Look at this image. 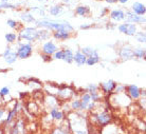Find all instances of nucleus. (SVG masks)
<instances>
[{
  "instance_id": "nucleus-40",
  "label": "nucleus",
  "mask_w": 146,
  "mask_h": 134,
  "mask_svg": "<svg viewBox=\"0 0 146 134\" xmlns=\"http://www.w3.org/2000/svg\"><path fill=\"white\" fill-rule=\"evenodd\" d=\"M73 134H89L88 133L87 130H85V129H82V130H74L72 131Z\"/></svg>"
},
{
  "instance_id": "nucleus-26",
  "label": "nucleus",
  "mask_w": 146,
  "mask_h": 134,
  "mask_svg": "<svg viewBox=\"0 0 146 134\" xmlns=\"http://www.w3.org/2000/svg\"><path fill=\"white\" fill-rule=\"evenodd\" d=\"M21 17V20L22 21H25V22H33L35 19H34L33 17V15L32 14H30V13H23V14L20 16Z\"/></svg>"
},
{
  "instance_id": "nucleus-27",
  "label": "nucleus",
  "mask_w": 146,
  "mask_h": 134,
  "mask_svg": "<svg viewBox=\"0 0 146 134\" xmlns=\"http://www.w3.org/2000/svg\"><path fill=\"white\" fill-rule=\"evenodd\" d=\"M62 12V7H59V5H54L50 9V14L53 15V16H58L60 13Z\"/></svg>"
},
{
  "instance_id": "nucleus-16",
  "label": "nucleus",
  "mask_w": 146,
  "mask_h": 134,
  "mask_svg": "<svg viewBox=\"0 0 146 134\" xmlns=\"http://www.w3.org/2000/svg\"><path fill=\"white\" fill-rule=\"evenodd\" d=\"M110 18L114 21H122L125 18V13L122 10H113L110 13Z\"/></svg>"
},
{
  "instance_id": "nucleus-21",
  "label": "nucleus",
  "mask_w": 146,
  "mask_h": 134,
  "mask_svg": "<svg viewBox=\"0 0 146 134\" xmlns=\"http://www.w3.org/2000/svg\"><path fill=\"white\" fill-rule=\"evenodd\" d=\"M70 109L73 112H80V99H73L70 102Z\"/></svg>"
},
{
  "instance_id": "nucleus-12",
  "label": "nucleus",
  "mask_w": 146,
  "mask_h": 134,
  "mask_svg": "<svg viewBox=\"0 0 146 134\" xmlns=\"http://www.w3.org/2000/svg\"><path fill=\"white\" fill-rule=\"evenodd\" d=\"M119 55H120V58L122 60H129V59H132V58L135 57V55H133V49H131V48L128 47V46L121 48Z\"/></svg>"
},
{
  "instance_id": "nucleus-1",
  "label": "nucleus",
  "mask_w": 146,
  "mask_h": 134,
  "mask_svg": "<svg viewBox=\"0 0 146 134\" xmlns=\"http://www.w3.org/2000/svg\"><path fill=\"white\" fill-rule=\"evenodd\" d=\"M90 121L92 126L96 127L98 129H102L105 126L109 125L112 121V114L108 111H102V112H90Z\"/></svg>"
},
{
  "instance_id": "nucleus-8",
  "label": "nucleus",
  "mask_w": 146,
  "mask_h": 134,
  "mask_svg": "<svg viewBox=\"0 0 146 134\" xmlns=\"http://www.w3.org/2000/svg\"><path fill=\"white\" fill-rule=\"evenodd\" d=\"M125 93L129 96L130 99H133V100H138L141 97V90L135 84H130V86L126 87Z\"/></svg>"
},
{
  "instance_id": "nucleus-31",
  "label": "nucleus",
  "mask_w": 146,
  "mask_h": 134,
  "mask_svg": "<svg viewBox=\"0 0 146 134\" xmlns=\"http://www.w3.org/2000/svg\"><path fill=\"white\" fill-rule=\"evenodd\" d=\"M49 37H50V32L49 31H46V30H44V31H38V39L44 40L47 39V38H49Z\"/></svg>"
},
{
  "instance_id": "nucleus-38",
  "label": "nucleus",
  "mask_w": 146,
  "mask_h": 134,
  "mask_svg": "<svg viewBox=\"0 0 146 134\" xmlns=\"http://www.w3.org/2000/svg\"><path fill=\"white\" fill-rule=\"evenodd\" d=\"M7 110L5 108H3V107H1V108H0V120H1V121H2V119H3L4 114L7 113Z\"/></svg>"
},
{
  "instance_id": "nucleus-19",
  "label": "nucleus",
  "mask_w": 146,
  "mask_h": 134,
  "mask_svg": "<svg viewBox=\"0 0 146 134\" xmlns=\"http://www.w3.org/2000/svg\"><path fill=\"white\" fill-rule=\"evenodd\" d=\"M82 53L86 56V57H90V56H98L99 55V53H98V51L96 50H94L93 48L91 47H85L82 49Z\"/></svg>"
},
{
  "instance_id": "nucleus-44",
  "label": "nucleus",
  "mask_w": 146,
  "mask_h": 134,
  "mask_svg": "<svg viewBox=\"0 0 146 134\" xmlns=\"http://www.w3.org/2000/svg\"><path fill=\"white\" fill-rule=\"evenodd\" d=\"M62 2H64V3H69L70 0H62Z\"/></svg>"
},
{
  "instance_id": "nucleus-22",
  "label": "nucleus",
  "mask_w": 146,
  "mask_h": 134,
  "mask_svg": "<svg viewBox=\"0 0 146 134\" xmlns=\"http://www.w3.org/2000/svg\"><path fill=\"white\" fill-rule=\"evenodd\" d=\"M76 14L80 15V16H86L90 13V9L88 7H84V5H80V7H76Z\"/></svg>"
},
{
  "instance_id": "nucleus-15",
  "label": "nucleus",
  "mask_w": 146,
  "mask_h": 134,
  "mask_svg": "<svg viewBox=\"0 0 146 134\" xmlns=\"http://www.w3.org/2000/svg\"><path fill=\"white\" fill-rule=\"evenodd\" d=\"M132 13H135V15H139V16H143L146 13L145 5L141 2H135L132 4Z\"/></svg>"
},
{
  "instance_id": "nucleus-4",
  "label": "nucleus",
  "mask_w": 146,
  "mask_h": 134,
  "mask_svg": "<svg viewBox=\"0 0 146 134\" xmlns=\"http://www.w3.org/2000/svg\"><path fill=\"white\" fill-rule=\"evenodd\" d=\"M56 92H57V93H56L57 99H62V102H67V100L71 99V98L73 97L74 93H75L71 88L67 87V86H64V87L57 89Z\"/></svg>"
},
{
  "instance_id": "nucleus-13",
  "label": "nucleus",
  "mask_w": 146,
  "mask_h": 134,
  "mask_svg": "<svg viewBox=\"0 0 146 134\" xmlns=\"http://www.w3.org/2000/svg\"><path fill=\"white\" fill-rule=\"evenodd\" d=\"M57 46L53 42V41H47L46 44H44L42 48H41V51H42V54H47V55H53L55 52L57 51Z\"/></svg>"
},
{
  "instance_id": "nucleus-35",
  "label": "nucleus",
  "mask_w": 146,
  "mask_h": 134,
  "mask_svg": "<svg viewBox=\"0 0 146 134\" xmlns=\"http://www.w3.org/2000/svg\"><path fill=\"white\" fill-rule=\"evenodd\" d=\"M126 87L125 86H120V84H117V88L114 90V93L115 94H120V93H124Z\"/></svg>"
},
{
  "instance_id": "nucleus-34",
  "label": "nucleus",
  "mask_w": 146,
  "mask_h": 134,
  "mask_svg": "<svg viewBox=\"0 0 146 134\" xmlns=\"http://www.w3.org/2000/svg\"><path fill=\"white\" fill-rule=\"evenodd\" d=\"M1 9H16V5L10 4L7 2H2V3H0V10Z\"/></svg>"
},
{
  "instance_id": "nucleus-30",
  "label": "nucleus",
  "mask_w": 146,
  "mask_h": 134,
  "mask_svg": "<svg viewBox=\"0 0 146 134\" xmlns=\"http://www.w3.org/2000/svg\"><path fill=\"white\" fill-rule=\"evenodd\" d=\"M80 100L82 102L86 104V105H88L89 102H91V97H90V94H89L88 92H85V93H83V94H82V97H80Z\"/></svg>"
},
{
  "instance_id": "nucleus-6",
  "label": "nucleus",
  "mask_w": 146,
  "mask_h": 134,
  "mask_svg": "<svg viewBox=\"0 0 146 134\" xmlns=\"http://www.w3.org/2000/svg\"><path fill=\"white\" fill-rule=\"evenodd\" d=\"M117 83L114 81V80H108V81H105V83H102L99 86V88H101L102 92L105 95H110L112 94L115 88H117Z\"/></svg>"
},
{
  "instance_id": "nucleus-7",
  "label": "nucleus",
  "mask_w": 146,
  "mask_h": 134,
  "mask_svg": "<svg viewBox=\"0 0 146 134\" xmlns=\"http://www.w3.org/2000/svg\"><path fill=\"white\" fill-rule=\"evenodd\" d=\"M117 30L121 33H124L128 36H135V34L137 33V26H135V23H128V22L119 26Z\"/></svg>"
},
{
  "instance_id": "nucleus-25",
  "label": "nucleus",
  "mask_w": 146,
  "mask_h": 134,
  "mask_svg": "<svg viewBox=\"0 0 146 134\" xmlns=\"http://www.w3.org/2000/svg\"><path fill=\"white\" fill-rule=\"evenodd\" d=\"M89 94H90V97H91V102H101V97H102V95H101V93H100L99 91L91 92V93H89Z\"/></svg>"
},
{
  "instance_id": "nucleus-17",
  "label": "nucleus",
  "mask_w": 146,
  "mask_h": 134,
  "mask_svg": "<svg viewBox=\"0 0 146 134\" xmlns=\"http://www.w3.org/2000/svg\"><path fill=\"white\" fill-rule=\"evenodd\" d=\"M86 60H87V57L85 56L80 51H77L74 56H73V61H75L77 65H83L86 63Z\"/></svg>"
},
{
  "instance_id": "nucleus-23",
  "label": "nucleus",
  "mask_w": 146,
  "mask_h": 134,
  "mask_svg": "<svg viewBox=\"0 0 146 134\" xmlns=\"http://www.w3.org/2000/svg\"><path fill=\"white\" fill-rule=\"evenodd\" d=\"M133 55L139 59H145V50L142 48H137L133 50Z\"/></svg>"
},
{
  "instance_id": "nucleus-32",
  "label": "nucleus",
  "mask_w": 146,
  "mask_h": 134,
  "mask_svg": "<svg viewBox=\"0 0 146 134\" xmlns=\"http://www.w3.org/2000/svg\"><path fill=\"white\" fill-rule=\"evenodd\" d=\"M95 91H99V86L96 84H93V83H90L87 87V92L88 93H91V92H95Z\"/></svg>"
},
{
  "instance_id": "nucleus-29",
  "label": "nucleus",
  "mask_w": 146,
  "mask_h": 134,
  "mask_svg": "<svg viewBox=\"0 0 146 134\" xmlns=\"http://www.w3.org/2000/svg\"><path fill=\"white\" fill-rule=\"evenodd\" d=\"M135 36L139 42H141V44H145L146 37H145V33L144 32H137L135 34Z\"/></svg>"
},
{
  "instance_id": "nucleus-14",
  "label": "nucleus",
  "mask_w": 146,
  "mask_h": 134,
  "mask_svg": "<svg viewBox=\"0 0 146 134\" xmlns=\"http://www.w3.org/2000/svg\"><path fill=\"white\" fill-rule=\"evenodd\" d=\"M3 58L7 63L12 65V63H14V62L16 61V59L18 57H17V53H16V52H13L11 50V48L7 47V50H5L3 53Z\"/></svg>"
},
{
  "instance_id": "nucleus-10",
  "label": "nucleus",
  "mask_w": 146,
  "mask_h": 134,
  "mask_svg": "<svg viewBox=\"0 0 146 134\" xmlns=\"http://www.w3.org/2000/svg\"><path fill=\"white\" fill-rule=\"evenodd\" d=\"M126 21L128 23H145V18L143 16H139V15H135L132 12H126L125 14V18Z\"/></svg>"
},
{
  "instance_id": "nucleus-41",
  "label": "nucleus",
  "mask_w": 146,
  "mask_h": 134,
  "mask_svg": "<svg viewBox=\"0 0 146 134\" xmlns=\"http://www.w3.org/2000/svg\"><path fill=\"white\" fill-rule=\"evenodd\" d=\"M106 2H108V3H115V2H117V0H105Z\"/></svg>"
},
{
  "instance_id": "nucleus-48",
  "label": "nucleus",
  "mask_w": 146,
  "mask_h": 134,
  "mask_svg": "<svg viewBox=\"0 0 146 134\" xmlns=\"http://www.w3.org/2000/svg\"><path fill=\"white\" fill-rule=\"evenodd\" d=\"M37 1H40V0H37Z\"/></svg>"
},
{
  "instance_id": "nucleus-45",
  "label": "nucleus",
  "mask_w": 146,
  "mask_h": 134,
  "mask_svg": "<svg viewBox=\"0 0 146 134\" xmlns=\"http://www.w3.org/2000/svg\"><path fill=\"white\" fill-rule=\"evenodd\" d=\"M92 134H101V130L96 131V132H94V133H92Z\"/></svg>"
},
{
  "instance_id": "nucleus-11",
  "label": "nucleus",
  "mask_w": 146,
  "mask_h": 134,
  "mask_svg": "<svg viewBox=\"0 0 146 134\" xmlns=\"http://www.w3.org/2000/svg\"><path fill=\"white\" fill-rule=\"evenodd\" d=\"M17 112H18V104L15 106L14 108H12L11 110H7V118L3 120V126H10L13 123V121L16 118V115H17Z\"/></svg>"
},
{
  "instance_id": "nucleus-9",
  "label": "nucleus",
  "mask_w": 146,
  "mask_h": 134,
  "mask_svg": "<svg viewBox=\"0 0 146 134\" xmlns=\"http://www.w3.org/2000/svg\"><path fill=\"white\" fill-rule=\"evenodd\" d=\"M49 116L51 117V119L55 120V121H58V123H62V120L66 118L65 117V113L62 112L58 107L52 108L50 110V112H49Z\"/></svg>"
},
{
  "instance_id": "nucleus-39",
  "label": "nucleus",
  "mask_w": 146,
  "mask_h": 134,
  "mask_svg": "<svg viewBox=\"0 0 146 134\" xmlns=\"http://www.w3.org/2000/svg\"><path fill=\"white\" fill-rule=\"evenodd\" d=\"M41 58L44 59V61L48 62V61H51L52 60V58L50 55H47V54H41Z\"/></svg>"
},
{
  "instance_id": "nucleus-20",
  "label": "nucleus",
  "mask_w": 146,
  "mask_h": 134,
  "mask_svg": "<svg viewBox=\"0 0 146 134\" xmlns=\"http://www.w3.org/2000/svg\"><path fill=\"white\" fill-rule=\"evenodd\" d=\"M73 52L70 50V49H66V50H64V60L67 62V63H71L73 62Z\"/></svg>"
},
{
  "instance_id": "nucleus-36",
  "label": "nucleus",
  "mask_w": 146,
  "mask_h": 134,
  "mask_svg": "<svg viewBox=\"0 0 146 134\" xmlns=\"http://www.w3.org/2000/svg\"><path fill=\"white\" fill-rule=\"evenodd\" d=\"M9 94H10V89H9L7 87H4V88H2V89L0 90V96H1V97L7 96Z\"/></svg>"
},
{
  "instance_id": "nucleus-37",
  "label": "nucleus",
  "mask_w": 146,
  "mask_h": 134,
  "mask_svg": "<svg viewBox=\"0 0 146 134\" xmlns=\"http://www.w3.org/2000/svg\"><path fill=\"white\" fill-rule=\"evenodd\" d=\"M7 23V26H10V28H12V29H16V28L18 26V23L15 21V20H13V19H9Z\"/></svg>"
},
{
  "instance_id": "nucleus-24",
  "label": "nucleus",
  "mask_w": 146,
  "mask_h": 134,
  "mask_svg": "<svg viewBox=\"0 0 146 134\" xmlns=\"http://www.w3.org/2000/svg\"><path fill=\"white\" fill-rule=\"evenodd\" d=\"M100 61V56H90V57H87V60H86V63L88 65H96L98 62Z\"/></svg>"
},
{
  "instance_id": "nucleus-28",
  "label": "nucleus",
  "mask_w": 146,
  "mask_h": 134,
  "mask_svg": "<svg viewBox=\"0 0 146 134\" xmlns=\"http://www.w3.org/2000/svg\"><path fill=\"white\" fill-rule=\"evenodd\" d=\"M17 37L18 36H17L15 33H7V35H5V39H7V41L9 44H13V42L16 41Z\"/></svg>"
},
{
  "instance_id": "nucleus-3",
  "label": "nucleus",
  "mask_w": 146,
  "mask_h": 134,
  "mask_svg": "<svg viewBox=\"0 0 146 134\" xmlns=\"http://www.w3.org/2000/svg\"><path fill=\"white\" fill-rule=\"evenodd\" d=\"M19 38L28 41H35L38 39V31L35 28H25L19 32Z\"/></svg>"
},
{
  "instance_id": "nucleus-43",
  "label": "nucleus",
  "mask_w": 146,
  "mask_h": 134,
  "mask_svg": "<svg viewBox=\"0 0 146 134\" xmlns=\"http://www.w3.org/2000/svg\"><path fill=\"white\" fill-rule=\"evenodd\" d=\"M90 26H80V29H89Z\"/></svg>"
},
{
  "instance_id": "nucleus-33",
  "label": "nucleus",
  "mask_w": 146,
  "mask_h": 134,
  "mask_svg": "<svg viewBox=\"0 0 146 134\" xmlns=\"http://www.w3.org/2000/svg\"><path fill=\"white\" fill-rule=\"evenodd\" d=\"M55 59H64V50H57L53 54Z\"/></svg>"
},
{
  "instance_id": "nucleus-47",
  "label": "nucleus",
  "mask_w": 146,
  "mask_h": 134,
  "mask_svg": "<svg viewBox=\"0 0 146 134\" xmlns=\"http://www.w3.org/2000/svg\"><path fill=\"white\" fill-rule=\"evenodd\" d=\"M0 1H1V2H7L9 0H0Z\"/></svg>"
},
{
  "instance_id": "nucleus-42",
  "label": "nucleus",
  "mask_w": 146,
  "mask_h": 134,
  "mask_svg": "<svg viewBox=\"0 0 146 134\" xmlns=\"http://www.w3.org/2000/svg\"><path fill=\"white\" fill-rule=\"evenodd\" d=\"M117 1H119V2H121V3H126V2H128V0H117Z\"/></svg>"
},
{
  "instance_id": "nucleus-18",
  "label": "nucleus",
  "mask_w": 146,
  "mask_h": 134,
  "mask_svg": "<svg viewBox=\"0 0 146 134\" xmlns=\"http://www.w3.org/2000/svg\"><path fill=\"white\" fill-rule=\"evenodd\" d=\"M54 38L58 40H67L68 38H70V32L65 31V30H59V31H54L53 33Z\"/></svg>"
},
{
  "instance_id": "nucleus-5",
  "label": "nucleus",
  "mask_w": 146,
  "mask_h": 134,
  "mask_svg": "<svg viewBox=\"0 0 146 134\" xmlns=\"http://www.w3.org/2000/svg\"><path fill=\"white\" fill-rule=\"evenodd\" d=\"M17 57L20 59H27L33 53V47L31 44H22L17 49Z\"/></svg>"
},
{
  "instance_id": "nucleus-2",
  "label": "nucleus",
  "mask_w": 146,
  "mask_h": 134,
  "mask_svg": "<svg viewBox=\"0 0 146 134\" xmlns=\"http://www.w3.org/2000/svg\"><path fill=\"white\" fill-rule=\"evenodd\" d=\"M36 23L37 26L54 30V31H59V30H65V31H68V32H72L73 31V26L71 24H69L68 22H57L52 21V20H38Z\"/></svg>"
},
{
  "instance_id": "nucleus-46",
  "label": "nucleus",
  "mask_w": 146,
  "mask_h": 134,
  "mask_svg": "<svg viewBox=\"0 0 146 134\" xmlns=\"http://www.w3.org/2000/svg\"><path fill=\"white\" fill-rule=\"evenodd\" d=\"M0 134H4L3 133V130H2V128H0Z\"/></svg>"
}]
</instances>
